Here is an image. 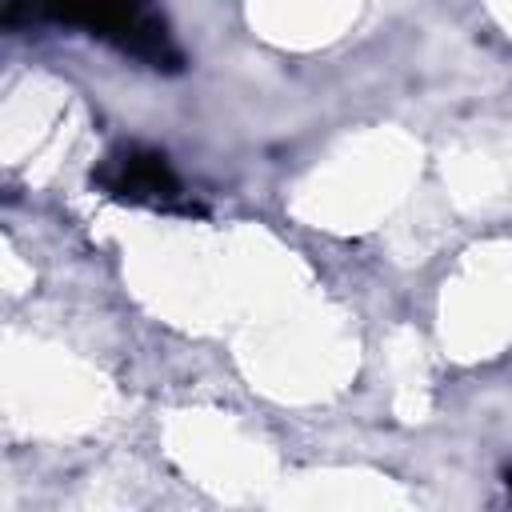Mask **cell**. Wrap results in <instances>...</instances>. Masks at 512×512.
Segmentation results:
<instances>
[{
	"label": "cell",
	"mask_w": 512,
	"mask_h": 512,
	"mask_svg": "<svg viewBox=\"0 0 512 512\" xmlns=\"http://www.w3.org/2000/svg\"><path fill=\"white\" fill-rule=\"evenodd\" d=\"M4 24L8 28H32V24H68L84 28L108 44H116L124 56L176 72L184 64L168 24L156 16L152 0H4Z\"/></svg>",
	"instance_id": "obj_1"
},
{
	"label": "cell",
	"mask_w": 512,
	"mask_h": 512,
	"mask_svg": "<svg viewBox=\"0 0 512 512\" xmlns=\"http://www.w3.org/2000/svg\"><path fill=\"white\" fill-rule=\"evenodd\" d=\"M96 188L120 204H140V208H156V212H196L184 196L180 176L172 172V164L140 144H124L116 152H108L100 160V168L92 172Z\"/></svg>",
	"instance_id": "obj_2"
},
{
	"label": "cell",
	"mask_w": 512,
	"mask_h": 512,
	"mask_svg": "<svg viewBox=\"0 0 512 512\" xmlns=\"http://www.w3.org/2000/svg\"><path fill=\"white\" fill-rule=\"evenodd\" d=\"M508 492H512V472H508Z\"/></svg>",
	"instance_id": "obj_3"
}]
</instances>
